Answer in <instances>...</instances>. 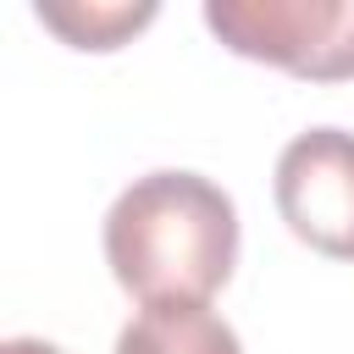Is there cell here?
Listing matches in <instances>:
<instances>
[{
	"label": "cell",
	"mask_w": 354,
	"mask_h": 354,
	"mask_svg": "<svg viewBox=\"0 0 354 354\" xmlns=\"http://www.w3.org/2000/svg\"><path fill=\"white\" fill-rule=\"evenodd\" d=\"M105 266L144 310L205 304L238 266L232 194L199 171L133 177L105 210Z\"/></svg>",
	"instance_id": "1"
},
{
	"label": "cell",
	"mask_w": 354,
	"mask_h": 354,
	"mask_svg": "<svg viewBox=\"0 0 354 354\" xmlns=\"http://www.w3.org/2000/svg\"><path fill=\"white\" fill-rule=\"evenodd\" d=\"M205 28L243 61L310 83L354 77V0H205Z\"/></svg>",
	"instance_id": "2"
},
{
	"label": "cell",
	"mask_w": 354,
	"mask_h": 354,
	"mask_svg": "<svg viewBox=\"0 0 354 354\" xmlns=\"http://www.w3.org/2000/svg\"><path fill=\"white\" fill-rule=\"evenodd\" d=\"M277 210L299 243L354 260V133L310 127L277 155Z\"/></svg>",
	"instance_id": "3"
},
{
	"label": "cell",
	"mask_w": 354,
	"mask_h": 354,
	"mask_svg": "<svg viewBox=\"0 0 354 354\" xmlns=\"http://www.w3.org/2000/svg\"><path fill=\"white\" fill-rule=\"evenodd\" d=\"M116 354H243V343L210 304H149L122 326Z\"/></svg>",
	"instance_id": "4"
},
{
	"label": "cell",
	"mask_w": 354,
	"mask_h": 354,
	"mask_svg": "<svg viewBox=\"0 0 354 354\" xmlns=\"http://www.w3.org/2000/svg\"><path fill=\"white\" fill-rule=\"evenodd\" d=\"M33 11L72 50H116L127 33L155 22V0H116V6H100V0H39Z\"/></svg>",
	"instance_id": "5"
},
{
	"label": "cell",
	"mask_w": 354,
	"mask_h": 354,
	"mask_svg": "<svg viewBox=\"0 0 354 354\" xmlns=\"http://www.w3.org/2000/svg\"><path fill=\"white\" fill-rule=\"evenodd\" d=\"M0 354H61V348L55 343H39V337H11Z\"/></svg>",
	"instance_id": "6"
}]
</instances>
